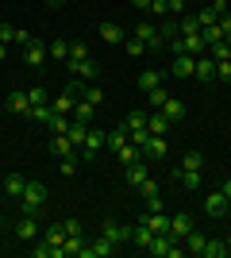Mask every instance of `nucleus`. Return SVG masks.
<instances>
[{
    "label": "nucleus",
    "mask_w": 231,
    "mask_h": 258,
    "mask_svg": "<svg viewBox=\"0 0 231 258\" xmlns=\"http://www.w3.org/2000/svg\"><path fill=\"white\" fill-rule=\"evenodd\" d=\"M20 201H23V216H39L46 208V185L43 181H27Z\"/></svg>",
    "instance_id": "f257e3e1"
},
{
    "label": "nucleus",
    "mask_w": 231,
    "mask_h": 258,
    "mask_svg": "<svg viewBox=\"0 0 231 258\" xmlns=\"http://www.w3.org/2000/svg\"><path fill=\"white\" fill-rule=\"evenodd\" d=\"M131 35H135V39H139V43H143L146 46V50H162V35H158V23H139V27H131Z\"/></svg>",
    "instance_id": "f03ea898"
},
{
    "label": "nucleus",
    "mask_w": 231,
    "mask_h": 258,
    "mask_svg": "<svg viewBox=\"0 0 231 258\" xmlns=\"http://www.w3.org/2000/svg\"><path fill=\"white\" fill-rule=\"evenodd\" d=\"M104 135H108V131H100V127H89L85 131V143H81V151H85L81 158H85V162H93L100 151H104Z\"/></svg>",
    "instance_id": "7ed1b4c3"
},
{
    "label": "nucleus",
    "mask_w": 231,
    "mask_h": 258,
    "mask_svg": "<svg viewBox=\"0 0 231 258\" xmlns=\"http://www.w3.org/2000/svg\"><path fill=\"white\" fill-rule=\"evenodd\" d=\"M204 216H212V220H227V197H223L220 189L204 193Z\"/></svg>",
    "instance_id": "20e7f679"
},
{
    "label": "nucleus",
    "mask_w": 231,
    "mask_h": 258,
    "mask_svg": "<svg viewBox=\"0 0 231 258\" xmlns=\"http://www.w3.org/2000/svg\"><path fill=\"white\" fill-rule=\"evenodd\" d=\"M100 235H108L116 247H123V243H131V227L116 224V220H104V224H100Z\"/></svg>",
    "instance_id": "39448f33"
},
{
    "label": "nucleus",
    "mask_w": 231,
    "mask_h": 258,
    "mask_svg": "<svg viewBox=\"0 0 231 258\" xmlns=\"http://www.w3.org/2000/svg\"><path fill=\"white\" fill-rule=\"evenodd\" d=\"M193 70H197V58H193V54H174V62H170V74H174L177 81L193 77Z\"/></svg>",
    "instance_id": "423d86ee"
},
{
    "label": "nucleus",
    "mask_w": 231,
    "mask_h": 258,
    "mask_svg": "<svg viewBox=\"0 0 231 258\" xmlns=\"http://www.w3.org/2000/svg\"><path fill=\"white\" fill-rule=\"evenodd\" d=\"M23 50H27V54H23V62L31 66V70H39V66L50 58V54H46V43H43V39H31V43L23 46Z\"/></svg>",
    "instance_id": "0eeeda50"
},
{
    "label": "nucleus",
    "mask_w": 231,
    "mask_h": 258,
    "mask_svg": "<svg viewBox=\"0 0 231 258\" xmlns=\"http://www.w3.org/2000/svg\"><path fill=\"white\" fill-rule=\"evenodd\" d=\"M97 31H100V39H104V43H108V46H120L123 39L131 35V31H123L120 23H112V20H104V23H100V27H97Z\"/></svg>",
    "instance_id": "6e6552de"
},
{
    "label": "nucleus",
    "mask_w": 231,
    "mask_h": 258,
    "mask_svg": "<svg viewBox=\"0 0 231 258\" xmlns=\"http://www.w3.org/2000/svg\"><path fill=\"white\" fill-rule=\"evenodd\" d=\"M4 108H8L12 116H27V112H31V97H27V89H20V93H8Z\"/></svg>",
    "instance_id": "1a4fd4ad"
},
{
    "label": "nucleus",
    "mask_w": 231,
    "mask_h": 258,
    "mask_svg": "<svg viewBox=\"0 0 231 258\" xmlns=\"http://www.w3.org/2000/svg\"><path fill=\"white\" fill-rule=\"evenodd\" d=\"M193 227H197V224H193V216H189V212H177V216H170V235H174L177 243H181V239H185L189 231H193Z\"/></svg>",
    "instance_id": "9d476101"
},
{
    "label": "nucleus",
    "mask_w": 231,
    "mask_h": 258,
    "mask_svg": "<svg viewBox=\"0 0 231 258\" xmlns=\"http://www.w3.org/2000/svg\"><path fill=\"white\" fill-rule=\"evenodd\" d=\"M108 254H116V243H112L108 235H100V239H93V243L85 247L81 258H108Z\"/></svg>",
    "instance_id": "9b49d317"
},
{
    "label": "nucleus",
    "mask_w": 231,
    "mask_h": 258,
    "mask_svg": "<svg viewBox=\"0 0 231 258\" xmlns=\"http://www.w3.org/2000/svg\"><path fill=\"white\" fill-rule=\"evenodd\" d=\"M150 239H154V231H150V224H146V216H139V224L131 227V247H150Z\"/></svg>",
    "instance_id": "f8f14e48"
},
{
    "label": "nucleus",
    "mask_w": 231,
    "mask_h": 258,
    "mask_svg": "<svg viewBox=\"0 0 231 258\" xmlns=\"http://www.w3.org/2000/svg\"><path fill=\"white\" fill-rule=\"evenodd\" d=\"M193 77H197V81H216V58H212V54H200Z\"/></svg>",
    "instance_id": "ddd939ff"
},
{
    "label": "nucleus",
    "mask_w": 231,
    "mask_h": 258,
    "mask_svg": "<svg viewBox=\"0 0 231 258\" xmlns=\"http://www.w3.org/2000/svg\"><path fill=\"white\" fill-rule=\"evenodd\" d=\"M139 151H143V158H166V135H146Z\"/></svg>",
    "instance_id": "4468645a"
},
{
    "label": "nucleus",
    "mask_w": 231,
    "mask_h": 258,
    "mask_svg": "<svg viewBox=\"0 0 231 258\" xmlns=\"http://www.w3.org/2000/svg\"><path fill=\"white\" fill-rule=\"evenodd\" d=\"M123 177H127V185H143V181H146V158L131 162V166H123Z\"/></svg>",
    "instance_id": "2eb2a0df"
},
{
    "label": "nucleus",
    "mask_w": 231,
    "mask_h": 258,
    "mask_svg": "<svg viewBox=\"0 0 231 258\" xmlns=\"http://www.w3.org/2000/svg\"><path fill=\"white\" fill-rule=\"evenodd\" d=\"M227 239H204V250H200V258H227Z\"/></svg>",
    "instance_id": "dca6fc26"
},
{
    "label": "nucleus",
    "mask_w": 231,
    "mask_h": 258,
    "mask_svg": "<svg viewBox=\"0 0 231 258\" xmlns=\"http://www.w3.org/2000/svg\"><path fill=\"white\" fill-rule=\"evenodd\" d=\"M174 181L181 189H197V185H204V177H200V170H174Z\"/></svg>",
    "instance_id": "f3484780"
},
{
    "label": "nucleus",
    "mask_w": 231,
    "mask_h": 258,
    "mask_svg": "<svg viewBox=\"0 0 231 258\" xmlns=\"http://www.w3.org/2000/svg\"><path fill=\"white\" fill-rule=\"evenodd\" d=\"M158 112H162V116L170 119V123H177V119H185V104H181L177 97H170V100H166L162 108H158Z\"/></svg>",
    "instance_id": "a211bd4d"
},
{
    "label": "nucleus",
    "mask_w": 231,
    "mask_h": 258,
    "mask_svg": "<svg viewBox=\"0 0 231 258\" xmlns=\"http://www.w3.org/2000/svg\"><path fill=\"white\" fill-rule=\"evenodd\" d=\"M73 119H77V123H93V119H97V104H89V100L81 97L73 104Z\"/></svg>",
    "instance_id": "6ab92c4d"
},
{
    "label": "nucleus",
    "mask_w": 231,
    "mask_h": 258,
    "mask_svg": "<svg viewBox=\"0 0 231 258\" xmlns=\"http://www.w3.org/2000/svg\"><path fill=\"white\" fill-rule=\"evenodd\" d=\"M46 54H50L54 62H69V39H50V43H46Z\"/></svg>",
    "instance_id": "aec40b11"
},
{
    "label": "nucleus",
    "mask_w": 231,
    "mask_h": 258,
    "mask_svg": "<svg viewBox=\"0 0 231 258\" xmlns=\"http://www.w3.org/2000/svg\"><path fill=\"white\" fill-rule=\"evenodd\" d=\"M16 235H20L23 243H31V239L39 235V224H35V216H23L20 224H16Z\"/></svg>",
    "instance_id": "412c9836"
},
{
    "label": "nucleus",
    "mask_w": 231,
    "mask_h": 258,
    "mask_svg": "<svg viewBox=\"0 0 231 258\" xmlns=\"http://www.w3.org/2000/svg\"><path fill=\"white\" fill-rule=\"evenodd\" d=\"M0 185H4V193H8V197H16V201H20V197H23V185H27V181H23L20 173H8V177H0Z\"/></svg>",
    "instance_id": "4be33fe9"
},
{
    "label": "nucleus",
    "mask_w": 231,
    "mask_h": 258,
    "mask_svg": "<svg viewBox=\"0 0 231 258\" xmlns=\"http://www.w3.org/2000/svg\"><path fill=\"white\" fill-rule=\"evenodd\" d=\"M69 70H73V77H85V81H97V74H100L97 62H89V58L85 62H69Z\"/></svg>",
    "instance_id": "5701e85b"
},
{
    "label": "nucleus",
    "mask_w": 231,
    "mask_h": 258,
    "mask_svg": "<svg viewBox=\"0 0 231 258\" xmlns=\"http://www.w3.org/2000/svg\"><path fill=\"white\" fill-rule=\"evenodd\" d=\"M162 85V70H143V74H139V89H143V93H150V89H158Z\"/></svg>",
    "instance_id": "b1692460"
},
{
    "label": "nucleus",
    "mask_w": 231,
    "mask_h": 258,
    "mask_svg": "<svg viewBox=\"0 0 231 258\" xmlns=\"http://www.w3.org/2000/svg\"><path fill=\"white\" fill-rule=\"evenodd\" d=\"M146 131H150V135H166V131H170V119H166L162 112H150V116H146Z\"/></svg>",
    "instance_id": "393cba45"
},
{
    "label": "nucleus",
    "mask_w": 231,
    "mask_h": 258,
    "mask_svg": "<svg viewBox=\"0 0 231 258\" xmlns=\"http://www.w3.org/2000/svg\"><path fill=\"white\" fill-rule=\"evenodd\" d=\"M116 158H120L123 166H131V162H139V158H143V151H139V147H135V143L127 139V143L120 147V151H116Z\"/></svg>",
    "instance_id": "a878e982"
},
{
    "label": "nucleus",
    "mask_w": 231,
    "mask_h": 258,
    "mask_svg": "<svg viewBox=\"0 0 231 258\" xmlns=\"http://www.w3.org/2000/svg\"><path fill=\"white\" fill-rule=\"evenodd\" d=\"M177 170H204V154H200V151H185Z\"/></svg>",
    "instance_id": "bb28decb"
},
{
    "label": "nucleus",
    "mask_w": 231,
    "mask_h": 258,
    "mask_svg": "<svg viewBox=\"0 0 231 258\" xmlns=\"http://www.w3.org/2000/svg\"><path fill=\"white\" fill-rule=\"evenodd\" d=\"M158 35H162V43L177 39V16H162V23H158Z\"/></svg>",
    "instance_id": "cd10ccee"
},
{
    "label": "nucleus",
    "mask_w": 231,
    "mask_h": 258,
    "mask_svg": "<svg viewBox=\"0 0 231 258\" xmlns=\"http://www.w3.org/2000/svg\"><path fill=\"white\" fill-rule=\"evenodd\" d=\"M85 247H89V243H85L81 235H66V243H62V250H66V254H73V258L85 254Z\"/></svg>",
    "instance_id": "c85d7f7f"
},
{
    "label": "nucleus",
    "mask_w": 231,
    "mask_h": 258,
    "mask_svg": "<svg viewBox=\"0 0 231 258\" xmlns=\"http://www.w3.org/2000/svg\"><path fill=\"white\" fill-rule=\"evenodd\" d=\"M123 127H127V135H131V131H139V127H146V112H143V108H135V112H127V119H123Z\"/></svg>",
    "instance_id": "c756f323"
},
{
    "label": "nucleus",
    "mask_w": 231,
    "mask_h": 258,
    "mask_svg": "<svg viewBox=\"0 0 231 258\" xmlns=\"http://www.w3.org/2000/svg\"><path fill=\"white\" fill-rule=\"evenodd\" d=\"M177 35H200L197 16H177Z\"/></svg>",
    "instance_id": "7c9ffc66"
},
{
    "label": "nucleus",
    "mask_w": 231,
    "mask_h": 258,
    "mask_svg": "<svg viewBox=\"0 0 231 258\" xmlns=\"http://www.w3.org/2000/svg\"><path fill=\"white\" fill-rule=\"evenodd\" d=\"M123 143H127V127H123V123H120L116 131H108V135H104V147H112V151H120Z\"/></svg>",
    "instance_id": "2f4dec72"
},
{
    "label": "nucleus",
    "mask_w": 231,
    "mask_h": 258,
    "mask_svg": "<svg viewBox=\"0 0 231 258\" xmlns=\"http://www.w3.org/2000/svg\"><path fill=\"white\" fill-rule=\"evenodd\" d=\"M50 151H54V154H62V158H66V154H73L77 147H73V143H69V135H54V139H50Z\"/></svg>",
    "instance_id": "473e14b6"
},
{
    "label": "nucleus",
    "mask_w": 231,
    "mask_h": 258,
    "mask_svg": "<svg viewBox=\"0 0 231 258\" xmlns=\"http://www.w3.org/2000/svg\"><path fill=\"white\" fill-rule=\"evenodd\" d=\"M146 224H150V231L158 235V231H170V216H162V212H146Z\"/></svg>",
    "instance_id": "72a5a7b5"
},
{
    "label": "nucleus",
    "mask_w": 231,
    "mask_h": 258,
    "mask_svg": "<svg viewBox=\"0 0 231 258\" xmlns=\"http://www.w3.org/2000/svg\"><path fill=\"white\" fill-rule=\"evenodd\" d=\"M50 116H54L50 104H31V112H27V119H39V123H50Z\"/></svg>",
    "instance_id": "f704fd0d"
},
{
    "label": "nucleus",
    "mask_w": 231,
    "mask_h": 258,
    "mask_svg": "<svg viewBox=\"0 0 231 258\" xmlns=\"http://www.w3.org/2000/svg\"><path fill=\"white\" fill-rule=\"evenodd\" d=\"M216 20H220V12L212 8V4H204V8L197 12V23H200V27H212V23H216Z\"/></svg>",
    "instance_id": "c9c22d12"
},
{
    "label": "nucleus",
    "mask_w": 231,
    "mask_h": 258,
    "mask_svg": "<svg viewBox=\"0 0 231 258\" xmlns=\"http://www.w3.org/2000/svg\"><path fill=\"white\" fill-rule=\"evenodd\" d=\"M85 131H89V123H77V119H73L66 135H69V143H73V147H81V143H85Z\"/></svg>",
    "instance_id": "e433bc0d"
},
{
    "label": "nucleus",
    "mask_w": 231,
    "mask_h": 258,
    "mask_svg": "<svg viewBox=\"0 0 231 258\" xmlns=\"http://www.w3.org/2000/svg\"><path fill=\"white\" fill-rule=\"evenodd\" d=\"M123 50L131 54V58H143V54H146V46L139 43V39H135V35H127V39H123Z\"/></svg>",
    "instance_id": "4c0bfd02"
},
{
    "label": "nucleus",
    "mask_w": 231,
    "mask_h": 258,
    "mask_svg": "<svg viewBox=\"0 0 231 258\" xmlns=\"http://www.w3.org/2000/svg\"><path fill=\"white\" fill-rule=\"evenodd\" d=\"M69 123H73L69 116H58V112L50 116V131H54V135H66V131H69Z\"/></svg>",
    "instance_id": "58836bf2"
},
{
    "label": "nucleus",
    "mask_w": 231,
    "mask_h": 258,
    "mask_svg": "<svg viewBox=\"0 0 231 258\" xmlns=\"http://www.w3.org/2000/svg\"><path fill=\"white\" fill-rule=\"evenodd\" d=\"M46 243H50V247H62V243H66V227L54 224L50 231H46Z\"/></svg>",
    "instance_id": "ea45409f"
},
{
    "label": "nucleus",
    "mask_w": 231,
    "mask_h": 258,
    "mask_svg": "<svg viewBox=\"0 0 231 258\" xmlns=\"http://www.w3.org/2000/svg\"><path fill=\"white\" fill-rule=\"evenodd\" d=\"M146 100H150V104H154V112H158V108H162L166 100H170V93H166V89L158 85V89H150V93H146Z\"/></svg>",
    "instance_id": "a19ab883"
},
{
    "label": "nucleus",
    "mask_w": 231,
    "mask_h": 258,
    "mask_svg": "<svg viewBox=\"0 0 231 258\" xmlns=\"http://www.w3.org/2000/svg\"><path fill=\"white\" fill-rule=\"evenodd\" d=\"M200 35H204V43H220V39H223V31H220V23H212V27H200Z\"/></svg>",
    "instance_id": "79ce46f5"
},
{
    "label": "nucleus",
    "mask_w": 231,
    "mask_h": 258,
    "mask_svg": "<svg viewBox=\"0 0 231 258\" xmlns=\"http://www.w3.org/2000/svg\"><path fill=\"white\" fill-rule=\"evenodd\" d=\"M27 97H31V104H50V93H46L43 85H35V89H27Z\"/></svg>",
    "instance_id": "37998d69"
},
{
    "label": "nucleus",
    "mask_w": 231,
    "mask_h": 258,
    "mask_svg": "<svg viewBox=\"0 0 231 258\" xmlns=\"http://www.w3.org/2000/svg\"><path fill=\"white\" fill-rule=\"evenodd\" d=\"M89 58V46L85 43H69V62H85Z\"/></svg>",
    "instance_id": "c03bdc74"
},
{
    "label": "nucleus",
    "mask_w": 231,
    "mask_h": 258,
    "mask_svg": "<svg viewBox=\"0 0 231 258\" xmlns=\"http://www.w3.org/2000/svg\"><path fill=\"white\" fill-rule=\"evenodd\" d=\"M216 81L231 85V58H227V62H216Z\"/></svg>",
    "instance_id": "a18cd8bd"
},
{
    "label": "nucleus",
    "mask_w": 231,
    "mask_h": 258,
    "mask_svg": "<svg viewBox=\"0 0 231 258\" xmlns=\"http://www.w3.org/2000/svg\"><path fill=\"white\" fill-rule=\"evenodd\" d=\"M77 173V154H66L62 158V177H73Z\"/></svg>",
    "instance_id": "49530a36"
},
{
    "label": "nucleus",
    "mask_w": 231,
    "mask_h": 258,
    "mask_svg": "<svg viewBox=\"0 0 231 258\" xmlns=\"http://www.w3.org/2000/svg\"><path fill=\"white\" fill-rule=\"evenodd\" d=\"M16 31H20V27H12V23H0V43H16Z\"/></svg>",
    "instance_id": "de8ad7c7"
},
{
    "label": "nucleus",
    "mask_w": 231,
    "mask_h": 258,
    "mask_svg": "<svg viewBox=\"0 0 231 258\" xmlns=\"http://www.w3.org/2000/svg\"><path fill=\"white\" fill-rule=\"evenodd\" d=\"M143 201H146V212H162V197L158 193H146Z\"/></svg>",
    "instance_id": "09e8293b"
},
{
    "label": "nucleus",
    "mask_w": 231,
    "mask_h": 258,
    "mask_svg": "<svg viewBox=\"0 0 231 258\" xmlns=\"http://www.w3.org/2000/svg\"><path fill=\"white\" fill-rule=\"evenodd\" d=\"M150 16H170V0H150Z\"/></svg>",
    "instance_id": "8fccbe9b"
},
{
    "label": "nucleus",
    "mask_w": 231,
    "mask_h": 258,
    "mask_svg": "<svg viewBox=\"0 0 231 258\" xmlns=\"http://www.w3.org/2000/svg\"><path fill=\"white\" fill-rule=\"evenodd\" d=\"M85 100H89V104H100V100H104V93H100L97 85H89V89H85Z\"/></svg>",
    "instance_id": "3c124183"
},
{
    "label": "nucleus",
    "mask_w": 231,
    "mask_h": 258,
    "mask_svg": "<svg viewBox=\"0 0 231 258\" xmlns=\"http://www.w3.org/2000/svg\"><path fill=\"white\" fill-rule=\"evenodd\" d=\"M146 135H150V131H146V127H139V131H131V135H127V139H131L135 147H143V143H146Z\"/></svg>",
    "instance_id": "603ef678"
},
{
    "label": "nucleus",
    "mask_w": 231,
    "mask_h": 258,
    "mask_svg": "<svg viewBox=\"0 0 231 258\" xmlns=\"http://www.w3.org/2000/svg\"><path fill=\"white\" fill-rule=\"evenodd\" d=\"M62 227H66V235H81V224H77V220H62Z\"/></svg>",
    "instance_id": "864d4df0"
},
{
    "label": "nucleus",
    "mask_w": 231,
    "mask_h": 258,
    "mask_svg": "<svg viewBox=\"0 0 231 258\" xmlns=\"http://www.w3.org/2000/svg\"><path fill=\"white\" fill-rule=\"evenodd\" d=\"M170 16H185V0H170Z\"/></svg>",
    "instance_id": "5fc2aeb1"
},
{
    "label": "nucleus",
    "mask_w": 231,
    "mask_h": 258,
    "mask_svg": "<svg viewBox=\"0 0 231 258\" xmlns=\"http://www.w3.org/2000/svg\"><path fill=\"white\" fill-rule=\"evenodd\" d=\"M139 193H143V197H146V193H158V181H150V177H146V181L139 185Z\"/></svg>",
    "instance_id": "6e6d98bb"
},
{
    "label": "nucleus",
    "mask_w": 231,
    "mask_h": 258,
    "mask_svg": "<svg viewBox=\"0 0 231 258\" xmlns=\"http://www.w3.org/2000/svg\"><path fill=\"white\" fill-rule=\"evenodd\" d=\"M31 39H35L31 31H16V46H27V43H31Z\"/></svg>",
    "instance_id": "4d7b16f0"
},
{
    "label": "nucleus",
    "mask_w": 231,
    "mask_h": 258,
    "mask_svg": "<svg viewBox=\"0 0 231 258\" xmlns=\"http://www.w3.org/2000/svg\"><path fill=\"white\" fill-rule=\"evenodd\" d=\"M216 23H220V31L227 35V31H231V12H223V16H220V20H216Z\"/></svg>",
    "instance_id": "13d9d810"
},
{
    "label": "nucleus",
    "mask_w": 231,
    "mask_h": 258,
    "mask_svg": "<svg viewBox=\"0 0 231 258\" xmlns=\"http://www.w3.org/2000/svg\"><path fill=\"white\" fill-rule=\"evenodd\" d=\"M131 8H139V12H150V0H131Z\"/></svg>",
    "instance_id": "bf43d9fd"
},
{
    "label": "nucleus",
    "mask_w": 231,
    "mask_h": 258,
    "mask_svg": "<svg viewBox=\"0 0 231 258\" xmlns=\"http://www.w3.org/2000/svg\"><path fill=\"white\" fill-rule=\"evenodd\" d=\"M220 193H223V197H227V201H231V177H227V181L220 185Z\"/></svg>",
    "instance_id": "052dcab7"
},
{
    "label": "nucleus",
    "mask_w": 231,
    "mask_h": 258,
    "mask_svg": "<svg viewBox=\"0 0 231 258\" xmlns=\"http://www.w3.org/2000/svg\"><path fill=\"white\" fill-rule=\"evenodd\" d=\"M4 58H8V43H0V62H4Z\"/></svg>",
    "instance_id": "680f3d73"
},
{
    "label": "nucleus",
    "mask_w": 231,
    "mask_h": 258,
    "mask_svg": "<svg viewBox=\"0 0 231 258\" xmlns=\"http://www.w3.org/2000/svg\"><path fill=\"white\" fill-rule=\"evenodd\" d=\"M46 4H50V8H62V4H66V0H46Z\"/></svg>",
    "instance_id": "e2e57ef3"
},
{
    "label": "nucleus",
    "mask_w": 231,
    "mask_h": 258,
    "mask_svg": "<svg viewBox=\"0 0 231 258\" xmlns=\"http://www.w3.org/2000/svg\"><path fill=\"white\" fill-rule=\"evenodd\" d=\"M227 216H231V201H227Z\"/></svg>",
    "instance_id": "0e129e2a"
},
{
    "label": "nucleus",
    "mask_w": 231,
    "mask_h": 258,
    "mask_svg": "<svg viewBox=\"0 0 231 258\" xmlns=\"http://www.w3.org/2000/svg\"><path fill=\"white\" fill-rule=\"evenodd\" d=\"M227 4H231V0H227Z\"/></svg>",
    "instance_id": "69168bd1"
}]
</instances>
